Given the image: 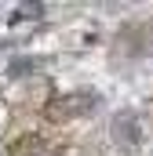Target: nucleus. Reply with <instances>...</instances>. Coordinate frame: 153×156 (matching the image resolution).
I'll return each mask as SVG.
<instances>
[{
  "instance_id": "1",
  "label": "nucleus",
  "mask_w": 153,
  "mask_h": 156,
  "mask_svg": "<svg viewBox=\"0 0 153 156\" xmlns=\"http://www.w3.org/2000/svg\"><path fill=\"white\" fill-rule=\"evenodd\" d=\"M91 105H95L91 94H62V98H55V102L47 105V120H73V116H84V113H91Z\"/></svg>"
},
{
  "instance_id": "2",
  "label": "nucleus",
  "mask_w": 153,
  "mask_h": 156,
  "mask_svg": "<svg viewBox=\"0 0 153 156\" xmlns=\"http://www.w3.org/2000/svg\"><path fill=\"white\" fill-rule=\"evenodd\" d=\"M113 134L120 145H139V116L135 113H117L113 116Z\"/></svg>"
},
{
  "instance_id": "3",
  "label": "nucleus",
  "mask_w": 153,
  "mask_h": 156,
  "mask_svg": "<svg viewBox=\"0 0 153 156\" xmlns=\"http://www.w3.org/2000/svg\"><path fill=\"white\" fill-rule=\"evenodd\" d=\"M11 156H47V145L40 142V134H29L11 149Z\"/></svg>"
}]
</instances>
